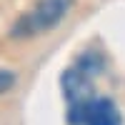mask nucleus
I'll return each instance as SVG.
<instances>
[{
	"label": "nucleus",
	"instance_id": "f257e3e1",
	"mask_svg": "<svg viewBox=\"0 0 125 125\" xmlns=\"http://www.w3.org/2000/svg\"><path fill=\"white\" fill-rule=\"evenodd\" d=\"M73 0H38L13 25V38H35L60 25L70 13Z\"/></svg>",
	"mask_w": 125,
	"mask_h": 125
},
{
	"label": "nucleus",
	"instance_id": "7ed1b4c3",
	"mask_svg": "<svg viewBox=\"0 0 125 125\" xmlns=\"http://www.w3.org/2000/svg\"><path fill=\"white\" fill-rule=\"evenodd\" d=\"M13 85H15V75H13L10 70H0V95L8 93Z\"/></svg>",
	"mask_w": 125,
	"mask_h": 125
},
{
	"label": "nucleus",
	"instance_id": "f03ea898",
	"mask_svg": "<svg viewBox=\"0 0 125 125\" xmlns=\"http://www.w3.org/2000/svg\"><path fill=\"white\" fill-rule=\"evenodd\" d=\"M70 125H123L120 108L110 98H103L98 93L68 105Z\"/></svg>",
	"mask_w": 125,
	"mask_h": 125
}]
</instances>
